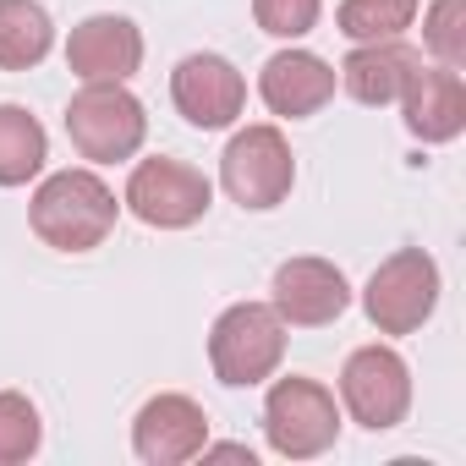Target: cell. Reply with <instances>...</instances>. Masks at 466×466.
Masks as SVG:
<instances>
[{
  "mask_svg": "<svg viewBox=\"0 0 466 466\" xmlns=\"http://www.w3.org/2000/svg\"><path fill=\"white\" fill-rule=\"evenodd\" d=\"M116 192L94 176V170H56L39 181L34 192V237L56 253H94L110 230H116Z\"/></svg>",
  "mask_w": 466,
  "mask_h": 466,
  "instance_id": "1",
  "label": "cell"
},
{
  "mask_svg": "<svg viewBox=\"0 0 466 466\" xmlns=\"http://www.w3.org/2000/svg\"><path fill=\"white\" fill-rule=\"evenodd\" d=\"M208 362L214 379L230 390H253L286 362V324L269 302H237L208 329Z\"/></svg>",
  "mask_w": 466,
  "mask_h": 466,
  "instance_id": "2",
  "label": "cell"
},
{
  "mask_svg": "<svg viewBox=\"0 0 466 466\" xmlns=\"http://www.w3.org/2000/svg\"><path fill=\"white\" fill-rule=\"evenodd\" d=\"M66 137L83 159L116 165L143 148L148 116H143L137 94H127V83H83L66 105Z\"/></svg>",
  "mask_w": 466,
  "mask_h": 466,
  "instance_id": "3",
  "label": "cell"
},
{
  "mask_svg": "<svg viewBox=\"0 0 466 466\" xmlns=\"http://www.w3.org/2000/svg\"><path fill=\"white\" fill-rule=\"evenodd\" d=\"M264 433H269L275 455L313 461L340 439V406L319 379H302V373L275 379L264 395Z\"/></svg>",
  "mask_w": 466,
  "mask_h": 466,
  "instance_id": "4",
  "label": "cell"
},
{
  "mask_svg": "<svg viewBox=\"0 0 466 466\" xmlns=\"http://www.w3.org/2000/svg\"><path fill=\"white\" fill-rule=\"evenodd\" d=\"M362 308H368V319H373L379 335H411V329H422L433 319V308H439V264L422 248L390 253L373 269V280L362 291Z\"/></svg>",
  "mask_w": 466,
  "mask_h": 466,
  "instance_id": "5",
  "label": "cell"
},
{
  "mask_svg": "<svg viewBox=\"0 0 466 466\" xmlns=\"http://www.w3.org/2000/svg\"><path fill=\"white\" fill-rule=\"evenodd\" d=\"M219 187L242 208H280L297 187V159L280 127H248L219 154Z\"/></svg>",
  "mask_w": 466,
  "mask_h": 466,
  "instance_id": "6",
  "label": "cell"
},
{
  "mask_svg": "<svg viewBox=\"0 0 466 466\" xmlns=\"http://www.w3.org/2000/svg\"><path fill=\"white\" fill-rule=\"evenodd\" d=\"M214 187L187 159H137L127 176V208L154 230H187L208 214Z\"/></svg>",
  "mask_w": 466,
  "mask_h": 466,
  "instance_id": "7",
  "label": "cell"
},
{
  "mask_svg": "<svg viewBox=\"0 0 466 466\" xmlns=\"http://www.w3.org/2000/svg\"><path fill=\"white\" fill-rule=\"evenodd\" d=\"M340 400H346L351 422H362L373 433L400 428L411 411V368L390 346H362L340 368Z\"/></svg>",
  "mask_w": 466,
  "mask_h": 466,
  "instance_id": "8",
  "label": "cell"
},
{
  "mask_svg": "<svg viewBox=\"0 0 466 466\" xmlns=\"http://www.w3.org/2000/svg\"><path fill=\"white\" fill-rule=\"evenodd\" d=\"M269 308L280 313V324L324 329V324H335V319L351 308V286H346V275H340L329 258H286V264L275 269Z\"/></svg>",
  "mask_w": 466,
  "mask_h": 466,
  "instance_id": "9",
  "label": "cell"
},
{
  "mask_svg": "<svg viewBox=\"0 0 466 466\" xmlns=\"http://www.w3.org/2000/svg\"><path fill=\"white\" fill-rule=\"evenodd\" d=\"M170 99H176V110H181L192 127L219 132V127H230V121L242 116V105H248V77L230 66L225 56L198 50V56H187V61L170 72Z\"/></svg>",
  "mask_w": 466,
  "mask_h": 466,
  "instance_id": "10",
  "label": "cell"
},
{
  "mask_svg": "<svg viewBox=\"0 0 466 466\" xmlns=\"http://www.w3.org/2000/svg\"><path fill=\"white\" fill-rule=\"evenodd\" d=\"M203 444H208V411L192 395H154L132 422V450L148 466H181L203 455Z\"/></svg>",
  "mask_w": 466,
  "mask_h": 466,
  "instance_id": "11",
  "label": "cell"
},
{
  "mask_svg": "<svg viewBox=\"0 0 466 466\" xmlns=\"http://www.w3.org/2000/svg\"><path fill=\"white\" fill-rule=\"evenodd\" d=\"M66 66L83 83H127L143 66V34H137V23L116 17V12H99V17L77 23L72 39H66Z\"/></svg>",
  "mask_w": 466,
  "mask_h": 466,
  "instance_id": "12",
  "label": "cell"
},
{
  "mask_svg": "<svg viewBox=\"0 0 466 466\" xmlns=\"http://www.w3.org/2000/svg\"><path fill=\"white\" fill-rule=\"evenodd\" d=\"M258 94L275 116L286 121H302V116H319L329 99H335V66L319 61L313 50H280L264 61L258 72Z\"/></svg>",
  "mask_w": 466,
  "mask_h": 466,
  "instance_id": "13",
  "label": "cell"
},
{
  "mask_svg": "<svg viewBox=\"0 0 466 466\" xmlns=\"http://www.w3.org/2000/svg\"><path fill=\"white\" fill-rule=\"evenodd\" d=\"M400 110H406V132L417 143H455L461 127H466V88H461V72L450 66H417L406 94H400Z\"/></svg>",
  "mask_w": 466,
  "mask_h": 466,
  "instance_id": "14",
  "label": "cell"
},
{
  "mask_svg": "<svg viewBox=\"0 0 466 466\" xmlns=\"http://www.w3.org/2000/svg\"><path fill=\"white\" fill-rule=\"evenodd\" d=\"M422 66V56L400 39H373V45H357L340 66V88L357 99V105H395L411 83V72Z\"/></svg>",
  "mask_w": 466,
  "mask_h": 466,
  "instance_id": "15",
  "label": "cell"
},
{
  "mask_svg": "<svg viewBox=\"0 0 466 466\" xmlns=\"http://www.w3.org/2000/svg\"><path fill=\"white\" fill-rule=\"evenodd\" d=\"M56 23L39 0H0V72H28L50 56Z\"/></svg>",
  "mask_w": 466,
  "mask_h": 466,
  "instance_id": "16",
  "label": "cell"
},
{
  "mask_svg": "<svg viewBox=\"0 0 466 466\" xmlns=\"http://www.w3.org/2000/svg\"><path fill=\"white\" fill-rule=\"evenodd\" d=\"M50 159V137L39 116L23 105H0V187H28Z\"/></svg>",
  "mask_w": 466,
  "mask_h": 466,
  "instance_id": "17",
  "label": "cell"
},
{
  "mask_svg": "<svg viewBox=\"0 0 466 466\" xmlns=\"http://www.w3.org/2000/svg\"><path fill=\"white\" fill-rule=\"evenodd\" d=\"M340 34L351 45H373V39H400L417 23V0H340L335 12Z\"/></svg>",
  "mask_w": 466,
  "mask_h": 466,
  "instance_id": "18",
  "label": "cell"
},
{
  "mask_svg": "<svg viewBox=\"0 0 466 466\" xmlns=\"http://www.w3.org/2000/svg\"><path fill=\"white\" fill-rule=\"evenodd\" d=\"M39 444H45L39 406L17 390H0V466H17V461L39 455Z\"/></svg>",
  "mask_w": 466,
  "mask_h": 466,
  "instance_id": "19",
  "label": "cell"
},
{
  "mask_svg": "<svg viewBox=\"0 0 466 466\" xmlns=\"http://www.w3.org/2000/svg\"><path fill=\"white\" fill-rule=\"evenodd\" d=\"M422 45L439 66L450 72L466 66V0H433L422 17Z\"/></svg>",
  "mask_w": 466,
  "mask_h": 466,
  "instance_id": "20",
  "label": "cell"
},
{
  "mask_svg": "<svg viewBox=\"0 0 466 466\" xmlns=\"http://www.w3.org/2000/svg\"><path fill=\"white\" fill-rule=\"evenodd\" d=\"M319 12H324V0H253V17L264 34L275 39H302L319 28Z\"/></svg>",
  "mask_w": 466,
  "mask_h": 466,
  "instance_id": "21",
  "label": "cell"
}]
</instances>
